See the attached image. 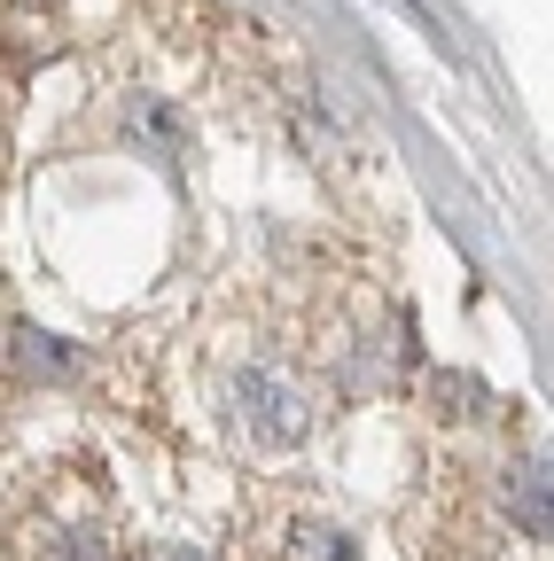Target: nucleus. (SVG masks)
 <instances>
[{
	"label": "nucleus",
	"instance_id": "nucleus-1",
	"mask_svg": "<svg viewBox=\"0 0 554 561\" xmlns=\"http://www.w3.org/2000/svg\"><path fill=\"white\" fill-rule=\"evenodd\" d=\"M227 405V430L250 445V453H297L313 437V398L290 367H265V359H242L219 390Z\"/></svg>",
	"mask_w": 554,
	"mask_h": 561
},
{
	"label": "nucleus",
	"instance_id": "nucleus-2",
	"mask_svg": "<svg viewBox=\"0 0 554 561\" xmlns=\"http://www.w3.org/2000/svg\"><path fill=\"white\" fill-rule=\"evenodd\" d=\"M290 553H297V561H352V538H343L336 523H305Z\"/></svg>",
	"mask_w": 554,
	"mask_h": 561
},
{
	"label": "nucleus",
	"instance_id": "nucleus-3",
	"mask_svg": "<svg viewBox=\"0 0 554 561\" xmlns=\"http://www.w3.org/2000/svg\"><path fill=\"white\" fill-rule=\"evenodd\" d=\"M55 561H110V553H102V538H94V530H71V538L55 546Z\"/></svg>",
	"mask_w": 554,
	"mask_h": 561
},
{
	"label": "nucleus",
	"instance_id": "nucleus-4",
	"mask_svg": "<svg viewBox=\"0 0 554 561\" xmlns=\"http://www.w3.org/2000/svg\"><path fill=\"white\" fill-rule=\"evenodd\" d=\"M149 561H195V553H188V546H157Z\"/></svg>",
	"mask_w": 554,
	"mask_h": 561
}]
</instances>
